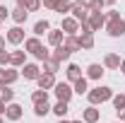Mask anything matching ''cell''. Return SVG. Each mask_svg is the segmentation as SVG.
<instances>
[{
  "label": "cell",
  "instance_id": "6da1fadb",
  "mask_svg": "<svg viewBox=\"0 0 125 123\" xmlns=\"http://www.w3.org/2000/svg\"><path fill=\"white\" fill-rule=\"evenodd\" d=\"M89 104L92 106H96V104H104V101H108V99H113V89L111 87H94V89H89Z\"/></svg>",
  "mask_w": 125,
  "mask_h": 123
},
{
  "label": "cell",
  "instance_id": "7a4b0ae2",
  "mask_svg": "<svg viewBox=\"0 0 125 123\" xmlns=\"http://www.w3.org/2000/svg\"><path fill=\"white\" fill-rule=\"evenodd\" d=\"M70 12H72V17L77 19L79 24H82V22H87V19H89V15H92V12H89V5H87L84 0L72 2V10H70Z\"/></svg>",
  "mask_w": 125,
  "mask_h": 123
},
{
  "label": "cell",
  "instance_id": "3957f363",
  "mask_svg": "<svg viewBox=\"0 0 125 123\" xmlns=\"http://www.w3.org/2000/svg\"><path fill=\"white\" fill-rule=\"evenodd\" d=\"M53 92L58 97V101H67V104H70V99H72V94H75L67 82H55V89H53Z\"/></svg>",
  "mask_w": 125,
  "mask_h": 123
},
{
  "label": "cell",
  "instance_id": "277c9868",
  "mask_svg": "<svg viewBox=\"0 0 125 123\" xmlns=\"http://www.w3.org/2000/svg\"><path fill=\"white\" fill-rule=\"evenodd\" d=\"M19 73L12 70V68H0V87H10L12 82H17Z\"/></svg>",
  "mask_w": 125,
  "mask_h": 123
},
{
  "label": "cell",
  "instance_id": "5b68a950",
  "mask_svg": "<svg viewBox=\"0 0 125 123\" xmlns=\"http://www.w3.org/2000/svg\"><path fill=\"white\" fill-rule=\"evenodd\" d=\"M60 29L65 31V36H75V34L79 31V22L75 19V17H62Z\"/></svg>",
  "mask_w": 125,
  "mask_h": 123
},
{
  "label": "cell",
  "instance_id": "8992f818",
  "mask_svg": "<svg viewBox=\"0 0 125 123\" xmlns=\"http://www.w3.org/2000/svg\"><path fill=\"white\" fill-rule=\"evenodd\" d=\"M87 22H89L92 31H101L104 27H106V15H104V12H92Z\"/></svg>",
  "mask_w": 125,
  "mask_h": 123
},
{
  "label": "cell",
  "instance_id": "52a82bcc",
  "mask_svg": "<svg viewBox=\"0 0 125 123\" xmlns=\"http://www.w3.org/2000/svg\"><path fill=\"white\" fill-rule=\"evenodd\" d=\"M106 31H108L111 36H123V34H125V19L108 22V24H106Z\"/></svg>",
  "mask_w": 125,
  "mask_h": 123
},
{
  "label": "cell",
  "instance_id": "ba28073f",
  "mask_svg": "<svg viewBox=\"0 0 125 123\" xmlns=\"http://www.w3.org/2000/svg\"><path fill=\"white\" fill-rule=\"evenodd\" d=\"M22 75H24V80H39V75H41V68H39L36 63H27V65L22 68Z\"/></svg>",
  "mask_w": 125,
  "mask_h": 123
},
{
  "label": "cell",
  "instance_id": "9c48e42d",
  "mask_svg": "<svg viewBox=\"0 0 125 123\" xmlns=\"http://www.w3.org/2000/svg\"><path fill=\"white\" fill-rule=\"evenodd\" d=\"M62 41H65V34H62V29H51L48 31V44L53 48L62 46Z\"/></svg>",
  "mask_w": 125,
  "mask_h": 123
},
{
  "label": "cell",
  "instance_id": "30bf717a",
  "mask_svg": "<svg viewBox=\"0 0 125 123\" xmlns=\"http://www.w3.org/2000/svg\"><path fill=\"white\" fill-rule=\"evenodd\" d=\"M41 41L36 39V36H31V39H24V53H31V56H36L39 51H41Z\"/></svg>",
  "mask_w": 125,
  "mask_h": 123
},
{
  "label": "cell",
  "instance_id": "8fae6325",
  "mask_svg": "<svg viewBox=\"0 0 125 123\" xmlns=\"http://www.w3.org/2000/svg\"><path fill=\"white\" fill-rule=\"evenodd\" d=\"M70 56H72V53H70L65 46H58V48H53V51H51V58H53V61H58V63L70 61Z\"/></svg>",
  "mask_w": 125,
  "mask_h": 123
},
{
  "label": "cell",
  "instance_id": "7c38bea8",
  "mask_svg": "<svg viewBox=\"0 0 125 123\" xmlns=\"http://www.w3.org/2000/svg\"><path fill=\"white\" fill-rule=\"evenodd\" d=\"M36 82H39V89H51V87H55V77L51 75V73H41Z\"/></svg>",
  "mask_w": 125,
  "mask_h": 123
},
{
  "label": "cell",
  "instance_id": "4fadbf2b",
  "mask_svg": "<svg viewBox=\"0 0 125 123\" xmlns=\"http://www.w3.org/2000/svg\"><path fill=\"white\" fill-rule=\"evenodd\" d=\"M22 113H24V111H22V106L12 101V104H7V111H5V118H10V121H19V118H22Z\"/></svg>",
  "mask_w": 125,
  "mask_h": 123
},
{
  "label": "cell",
  "instance_id": "5bb4252c",
  "mask_svg": "<svg viewBox=\"0 0 125 123\" xmlns=\"http://www.w3.org/2000/svg\"><path fill=\"white\" fill-rule=\"evenodd\" d=\"M7 41H10V44H22V41H24V29H22V27H12V29L7 31Z\"/></svg>",
  "mask_w": 125,
  "mask_h": 123
},
{
  "label": "cell",
  "instance_id": "9a60e30c",
  "mask_svg": "<svg viewBox=\"0 0 125 123\" xmlns=\"http://www.w3.org/2000/svg\"><path fill=\"white\" fill-rule=\"evenodd\" d=\"M10 65L24 68V65H27V53H24V51H12V53H10Z\"/></svg>",
  "mask_w": 125,
  "mask_h": 123
},
{
  "label": "cell",
  "instance_id": "2e32d148",
  "mask_svg": "<svg viewBox=\"0 0 125 123\" xmlns=\"http://www.w3.org/2000/svg\"><path fill=\"white\" fill-rule=\"evenodd\" d=\"M104 68H108V70L120 68V56H118V53H106V58H104Z\"/></svg>",
  "mask_w": 125,
  "mask_h": 123
},
{
  "label": "cell",
  "instance_id": "e0dca14e",
  "mask_svg": "<svg viewBox=\"0 0 125 123\" xmlns=\"http://www.w3.org/2000/svg\"><path fill=\"white\" fill-rule=\"evenodd\" d=\"M99 116H101V113H99V109H96V106H89V109H84L82 121H84V123H96V121H99Z\"/></svg>",
  "mask_w": 125,
  "mask_h": 123
},
{
  "label": "cell",
  "instance_id": "ac0fdd59",
  "mask_svg": "<svg viewBox=\"0 0 125 123\" xmlns=\"http://www.w3.org/2000/svg\"><path fill=\"white\" fill-rule=\"evenodd\" d=\"M17 7H22L27 12H36L41 7V0H17Z\"/></svg>",
  "mask_w": 125,
  "mask_h": 123
},
{
  "label": "cell",
  "instance_id": "d6986e66",
  "mask_svg": "<svg viewBox=\"0 0 125 123\" xmlns=\"http://www.w3.org/2000/svg\"><path fill=\"white\" fill-rule=\"evenodd\" d=\"M65 75H67V80H70V82H77L79 77H82V68H79V65H75V63H70V65H67V70H65Z\"/></svg>",
  "mask_w": 125,
  "mask_h": 123
},
{
  "label": "cell",
  "instance_id": "ffe728a7",
  "mask_svg": "<svg viewBox=\"0 0 125 123\" xmlns=\"http://www.w3.org/2000/svg\"><path fill=\"white\" fill-rule=\"evenodd\" d=\"M87 77H89V80H101V77H104V68H101L99 63H92V65L87 68Z\"/></svg>",
  "mask_w": 125,
  "mask_h": 123
},
{
  "label": "cell",
  "instance_id": "44dd1931",
  "mask_svg": "<svg viewBox=\"0 0 125 123\" xmlns=\"http://www.w3.org/2000/svg\"><path fill=\"white\" fill-rule=\"evenodd\" d=\"M62 46L67 48L70 53H75V51H82V46H79V39H77V36H65Z\"/></svg>",
  "mask_w": 125,
  "mask_h": 123
},
{
  "label": "cell",
  "instance_id": "7402d4cb",
  "mask_svg": "<svg viewBox=\"0 0 125 123\" xmlns=\"http://www.w3.org/2000/svg\"><path fill=\"white\" fill-rule=\"evenodd\" d=\"M51 111H53L58 118H65V116H67V111H70V104H67V101H58L55 106H51Z\"/></svg>",
  "mask_w": 125,
  "mask_h": 123
},
{
  "label": "cell",
  "instance_id": "603a6c76",
  "mask_svg": "<svg viewBox=\"0 0 125 123\" xmlns=\"http://www.w3.org/2000/svg\"><path fill=\"white\" fill-rule=\"evenodd\" d=\"M72 92L75 94H89V82H87V77H79L77 82H75V87H72Z\"/></svg>",
  "mask_w": 125,
  "mask_h": 123
},
{
  "label": "cell",
  "instance_id": "cb8c5ba5",
  "mask_svg": "<svg viewBox=\"0 0 125 123\" xmlns=\"http://www.w3.org/2000/svg\"><path fill=\"white\" fill-rule=\"evenodd\" d=\"M10 17L15 19V22H17V27H19V24H24V22H27L29 12H27V10H22V7H17V10H12V12H10Z\"/></svg>",
  "mask_w": 125,
  "mask_h": 123
},
{
  "label": "cell",
  "instance_id": "d4e9b609",
  "mask_svg": "<svg viewBox=\"0 0 125 123\" xmlns=\"http://www.w3.org/2000/svg\"><path fill=\"white\" fill-rule=\"evenodd\" d=\"M58 70H60V63H58V61H53V58H46V61H43V73L55 75Z\"/></svg>",
  "mask_w": 125,
  "mask_h": 123
},
{
  "label": "cell",
  "instance_id": "484cf974",
  "mask_svg": "<svg viewBox=\"0 0 125 123\" xmlns=\"http://www.w3.org/2000/svg\"><path fill=\"white\" fill-rule=\"evenodd\" d=\"M51 31V24H48V19H39L36 24H34V34L36 36H41V34H48Z\"/></svg>",
  "mask_w": 125,
  "mask_h": 123
},
{
  "label": "cell",
  "instance_id": "4316f807",
  "mask_svg": "<svg viewBox=\"0 0 125 123\" xmlns=\"http://www.w3.org/2000/svg\"><path fill=\"white\" fill-rule=\"evenodd\" d=\"M77 39H79V46L84 48V51L94 48V34H82V36H77Z\"/></svg>",
  "mask_w": 125,
  "mask_h": 123
},
{
  "label": "cell",
  "instance_id": "83f0119b",
  "mask_svg": "<svg viewBox=\"0 0 125 123\" xmlns=\"http://www.w3.org/2000/svg\"><path fill=\"white\" fill-rule=\"evenodd\" d=\"M12 99H15V89H10V87H0V101L12 104Z\"/></svg>",
  "mask_w": 125,
  "mask_h": 123
},
{
  "label": "cell",
  "instance_id": "f1b7e54d",
  "mask_svg": "<svg viewBox=\"0 0 125 123\" xmlns=\"http://www.w3.org/2000/svg\"><path fill=\"white\" fill-rule=\"evenodd\" d=\"M31 101H34V104H43V101H48V92H46V89H36V92L31 94Z\"/></svg>",
  "mask_w": 125,
  "mask_h": 123
},
{
  "label": "cell",
  "instance_id": "f546056e",
  "mask_svg": "<svg viewBox=\"0 0 125 123\" xmlns=\"http://www.w3.org/2000/svg\"><path fill=\"white\" fill-rule=\"evenodd\" d=\"M70 10H72V2H70V0H58V5H55V12L65 15V12H70Z\"/></svg>",
  "mask_w": 125,
  "mask_h": 123
},
{
  "label": "cell",
  "instance_id": "4dcf8cb0",
  "mask_svg": "<svg viewBox=\"0 0 125 123\" xmlns=\"http://www.w3.org/2000/svg\"><path fill=\"white\" fill-rule=\"evenodd\" d=\"M113 106H115V111H123L125 109V94H113Z\"/></svg>",
  "mask_w": 125,
  "mask_h": 123
},
{
  "label": "cell",
  "instance_id": "1f68e13d",
  "mask_svg": "<svg viewBox=\"0 0 125 123\" xmlns=\"http://www.w3.org/2000/svg\"><path fill=\"white\" fill-rule=\"evenodd\" d=\"M48 111H51L48 101H43V104H34V113H36V116H46Z\"/></svg>",
  "mask_w": 125,
  "mask_h": 123
},
{
  "label": "cell",
  "instance_id": "d6a6232c",
  "mask_svg": "<svg viewBox=\"0 0 125 123\" xmlns=\"http://www.w3.org/2000/svg\"><path fill=\"white\" fill-rule=\"evenodd\" d=\"M89 12H101L104 10V0H89Z\"/></svg>",
  "mask_w": 125,
  "mask_h": 123
},
{
  "label": "cell",
  "instance_id": "836d02e7",
  "mask_svg": "<svg viewBox=\"0 0 125 123\" xmlns=\"http://www.w3.org/2000/svg\"><path fill=\"white\" fill-rule=\"evenodd\" d=\"M0 65H2V68H5V65H10V53H7L5 48L0 51Z\"/></svg>",
  "mask_w": 125,
  "mask_h": 123
},
{
  "label": "cell",
  "instance_id": "e575fe53",
  "mask_svg": "<svg viewBox=\"0 0 125 123\" xmlns=\"http://www.w3.org/2000/svg\"><path fill=\"white\" fill-rule=\"evenodd\" d=\"M79 31H82V34H94L92 27H89V22H82V24H79Z\"/></svg>",
  "mask_w": 125,
  "mask_h": 123
},
{
  "label": "cell",
  "instance_id": "d590c367",
  "mask_svg": "<svg viewBox=\"0 0 125 123\" xmlns=\"http://www.w3.org/2000/svg\"><path fill=\"white\" fill-rule=\"evenodd\" d=\"M106 19H108V22H115V19H120V15H118L115 10H111V12H106Z\"/></svg>",
  "mask_w": 125,
  "mask_h": 123
},
{
  "label": "cell",
  "instance_id": "8d00e7d4",
  "mask_svg": "<svg viewBox=\"0 0 125 123\" xmlns=\"http://www.w3.org/2000/svg\"><path fill=\"white\" fill-rule=\"evenodd\" d=\"M43 2V7H48V10H55V5H58V0H41Z\"/></svg>",
  "mask_w": 125,
  "mask_h": 123
},
{
  "label": "cell",
  "instance_id": "74e56055",
  "mask_svg": "<svg viewBox=\"0 0 125 123\" xmlns=\"http://www.w3.org/2000/svg\"><path fill=\"white\" fill-rule=\"evenodd\" d=\"M7 17H10V10H7L5 5H0V22H2V19H7Z\"/></svg>",
  "mask_w": 125,
  "mask_h": 123
},
{
  "label": "cell",
  "instance_id": "f35d334b",
  "mask_svg": "<svg viewBox=\"0 0 125 123\" xmlns=\"http://www.w3.org/2000/svg\"><path fill=\"white\" fill-rule=\"evenodd\" d=\"M5 111H7V104H5V101H0V116H2Z\"/></svg>",
  "mask_w": 125,
  "mask_h": 123
},
{
  "label": "cell",
  "instance_id": "ab89813d",
  "mask_svg": "<svg viewBox=\"0 0 125 123\" xmlns=\"http://www.w3.org/2000/svg\"><path fill=\"white\" fill-rule=\"evenodd\" d=\"M118 116H120V123H125V109H123V111H118Z\"/></svg>",
  "mask_w": 125,
  "mask_h": 123
},
{
  "label": "cell",
  "instance_id": "60d3db41",
  "mask_svg": "<svg viewBox=\"0 0 125 123\" xmlns=\"http://www.w3.org/2000/svg\"><path fill=\"white\" fill-rule=\"evenodd\" d=\"M2 48H5V39L0 36V51H2Z\"/></svg>",
  "mask_w": 125,
  "mask_h": 123
},
{
  "label": "cell",
  "instance_id": "b9f144b4",
  "mask_svg": "<svg viewBox=\"0 0 125 123\" xmlns=\"http://www.w3.org/2000/svg\"><path fill=\"white\" fill-rule=\"evenodd\" d=\"M120 70H123V75H125V61H120Z\"/></svg>",
  "mask_w": 125,
  "mask_h": 123
},
{
  "label": "cell",
  "instance_id": "7bdbcfd3",
  "mask_svg": "<svg viewBox=\"0 0 125 123\" xmlns=\"http://www.w3.org/2000/svg\"><path fill=\"white\" fill-rule=\"evenodd\" d=\"M113 2H115V0H104V5H113Z\"/></svg>",
  "mask_w": 125,
  "mask_h": 123
},
{
  "label": "cell",
  "instance_id": "ee69618b",
  "mask_svg": "<svg viewBox=\"0 0 125 123\" xmlns=\"http://www.w3.org/2000/svg\"><path fill=\"white\" fill-rule=\"evenodd\" d=\"M58 123H70V121H65V118H60V121H58Z\"/></svg>",
  "mask_w": 125,
  "mask_h": 123
},
{
  "label": "cell",
  "instance_id": "f6af8a7d",
  "mask_svg": "<svg viewBox=\"0 0 125 123\" xmlns=\"http://www.w3.org/2000/svg\"><path fill=\"white\" fill-rule=\"evenodd\" d=\"M72 123H84V121H72Z\"/></svg>",
  "mask_w": 125,
  "mask_h": 123
},
{
  "label": "cell",
  "instance_id": "bcb514c9",
  "mask_svg": "<svg viewBox=\"0 0 125 123\" xmlns=\"http://www.w3.org/2000/svg\"><path fill=\"white\" fill-rule=\"evenodd\" d=\"M0 123H5V121H2V118H0Z\"/></svg>",
  "mask_w": 125,
  "mask_h": 123
},
{
  "label": "cell",
  "instance_id": "7dc6e473",
  "mask_svg": "<svg viewBox=\"0 0 125 123\" xmlns=\"http://www.w3.org/2000/svg\"><path fill=\"white\" fill-rule=\"evenodd\" d=\"M115 123H120V121H115Z\"/></svg>",
  "mask_w": 125,
  "mask_h": 123
}]
</instances>
